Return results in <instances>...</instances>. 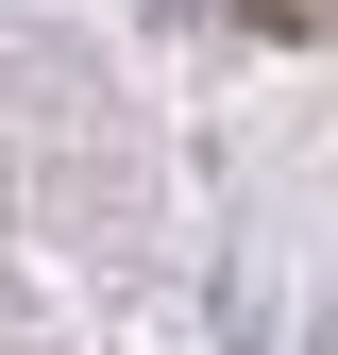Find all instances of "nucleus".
Instances as JSON below:
<instances>
[{
	"label": "nucleus",
	"instance_id": "nucleus-1",
	"mask_svg": "<svg viewBox=\"0 0 338 355\" xmlns=\"http://www.w3.org/2000/svg\"><path fill=\"white\" fill-rule=\"evenodd\" d=\"M254 17H271V34H338V0H254Z\"/></svg>",
	"mask_w": 338,
	"mask_h": 355
}]
</instances>
